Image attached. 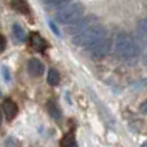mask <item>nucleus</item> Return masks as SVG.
<instances>
[{
	"label": "nucleus",
	"mask_w": 147,
	"mask_h": 147,
	"mask_svg": "<svg viewBox=\"0 0 147 147\" xmlns=\"http://www.w3.org/2000/svg\"><path fill=\"white\" fill-rule=\"evenodd\" d=\"M82 46L91 53L92 57L102 59L109 52L111 40L108 38L106 29L103 26L94 25L89 28Z\"/></svg>",
	"instance_id": "obj_1"
},
{
	"label": "nucleus",
	"mask_w": 147,
	"mask_h": 147,
	"mask_svg": "<svg viewBox=\"0 0 147 147\" xmlns=\"http://www.w3.org/2000/svg\"><path fill=\"white\" fill-rule=\"evenodd\" d=\"M115 48H116L117 55L124 60H133L139 56V46L125 31L117 33L115 38Z\"/></svg>",
	"instance_id": "obj_2"
},
{
	"label": "nucleus",
	"mask_w": 147,
	"mask_h": 147,
	"mask_svg": "<svg viewBox=\"0 0 147 147\" xmlns=\"http://www.w3.org/2000/svg\"><path fill=\"white\" fill-rule=\"evenodd\" d=\"M83 8L80 3H69L65 4L63 8H60L55 14V18L57 22L64 24V25H70V24L78 21L82 18Z\"/></svg>",
	"instance_id": "obj_3"
},
{
	"label": "nucleus",
	"mask_w": 147,
	"mask_h": 147,
	"mask_svg": "<svg viewBox=\"0 0 147 147\" xmlns=\"http://www.w3.org/2000/svg\"><path fill=\"white\" fill-rule=\"evenodd\" d=\"M89 21L87 18H80L78 21L70 24L68 31H69L70 36H72V40L74 45H83V40H85V35H86L87 30H89Z\"/></svg>",
	"instance_id": "obj_4"
},
{
	"label": "nucleus",
	"mask_w": 147,
	"mask_h": 147,
	"mask_svg": "<svg viewBox=\"0 0 147 147\" xmlns=\"http://www.w3.org/2000/svg\"><path fill=\"white\" fill-rule=\"evenodd\" d=\"M1 109H3V113L5 116V119L9 120V121L13 120L17 116V113H18V107H17V104L12 99H4L3 104H1Z\"/></svg>",
	"instance_id": "obj_5"
},
{
	"label": "nucleus",
	"mask_w": 147,
	"mask_h": 147,
	"mask_svg": "<svg viewBox=\"0 0 147 147\" xmlns=\"http://www.w3.org/2000/svg\"><path fill=\"white\" fill-rule=\"evenodd\" d=\"M45 65L40 60L33 57L28 61V73L31 77H40L43 73H45Z\"/></svg>",
	"instance_id": "obj_6"
},
{
	"label": "nucleus",
	"mask_w": 147,
	"mask_h": 147,
	"mask_svg": "<svg viewBox=\"0 0 147 147\" xmlns=\"http://www.w3.org/2000/svg\"><path fill=\"white\" fill-rule=\"evenodd\" d=\"M29 43H30L31 47H33L34 50H36V51H43L46 48V46H47L46 40L42 38V35L40 34H38V33H31L30 34Z\"/></svg>",
	"instance_id": "obj_7"
},
{
	"label": "nucleus",
	"mask_w": 147,
	"mask_h": 147,
	"mask_svg": "<svg viewBox=\"0 0 147 147\" xmlns=\"http://www.w3.org/2000/svg\"><path fill=\"white\" fill-rule=\"evenodd\" d=\"M11 7L21 14H29L30 9L25 0H11Z\"/></svg>",
	"instance_id": "obj_8"
},
{
	"label": "nucleus",
	"mask_w": 147,
	"mask_h": 147,
	"mask_svg": "<svg viewBox=\"0 0 147 147\" xmlns=\"http://www.w3.org/2000/svg\"><path fill=\"white\" fill-rule=\"evenodd\" d=\"M47 111L50 113V116L53 117V119H60L61 117V111L53 99H50L47 102Z\"/></svg>",
	"instance_id": "obj_9"
},
{
	"label": "nucleus",
	"mask_w": 147,
	"mask_h": 147,
	"mask_svg": "<svg viewBox=\"0 0 147 147\" xmlns=\"http://www.w3.org/2000/svg\"><path fill=\"white\" fill-rule=\"evenodd\" d=\"M47 82L50 86H57L59 82H60V74L56 69L51 68L47 73Z\"/></svg>",
	"instance_id": "obj_10"
},
{
	"label": "nucleus",
	"mask_w": 147,
	"mask_h": 147,
	"mask_svg": "<svg viewBox=\"0 0 147 147\" xmlns=\"http://www.w3.org/2000/svg\"><path fill=\"white\" fill-rule=\"evenodd\" d=\"M12 33H13V36L20 42V43H24L26 40V34L24 31V29L18 25V24H14L12 26Z\"/></svg>",
	"instance_id": "obj_11"
},
{
	"label": "nucleus",
	"mask_w": 147,
	"mask_h": 147,
	"mask_svg": "<svg viewBox=\"0 0 147 147\" xmlns=\"http://www.w3.org/2000/svg\"><path fill=\"white\" fill-rule=\"evenodd\" d=\"M60 147H76V138L73 133H68L63 137L60 142Z\"/></svg>",
	"instance_id": "obj_12"
},
{
	"label": "nucleus",
	"mask_w": 147,
	"mask_h": 147,
	"mask_svg": "<svg viewBox=\"0 0 147 147\" xmlns=\"http://www.w3.org/2000/svg\"><path fill=\"white\" fill-rule=\"evenodd\" d=\"M69 0H43V4H45L47 8H56V7H61L65 5Z\"/></svg>",
	"instance_id": "obj_13"
},
{
	"label": "nucleus",
	"mask_w": 147,
	"mask_h": 147,
	"mask_svg": "<svg viewBox=\"0 0 147 147\" xmlns=\"http://www.w3.org/2000/svg\"><path fill=\"white\" fill-rule=\"evenodd\" d=\"M138 30L147 35V18H141L138 21Z\"/></svg>",
	"instance_id": "obj_14"
},
{
	"label": "nucleus",
	"mask_w": 147,
	"mask_h": 147,
	"mask_svg": "<svg viewBox=\"0 0 147 147\" xmlns=\"http://www.w3.org/2000/svg\"><path fill=\"white\" fill-rule=\"evenodd\" d=\"M1 77H3V80L5 81V82H9L11 81V73H9V69L7 67H1Z\"/></svg>",
	"instance_id": "obj_15"
},
{
	"label": "nucleus",
	"mask_w": 147,
	"mask_h": 147,
	"mask_svg": "<svg viewBox=\"0 0 147 147\" xmlns=\"http://www.w3.org/2000/svg\"><path fill=\"white\" fill-rule=\"evenodd\" d=\"M5 45H7L5 36H4V35H0V50H1V51L5 50Z\"/></svg>",
	"instance_id": "obj_16"
},
{
	"label": "nucleus",
	"mask_w": 147,
	"mask_h": 147,
	"mask_svg": "<svg viewBox=\"0 0 147 147\" xmlns=\"http://www.w3.org/2000/svg\"><path fill=\"white\" fill-rule=\"evenodd\" d=\"M48 24H50V28H51V30H52L53 33L56 34V35H59V36H60V31H59V29L56 28V25H55V24H53L52 21H50V22H48Z\"/></svg>",
	"instance_id": "obj_17"
},
{
	"label": "nucleus",
	"mask_w": 147,
	"mask_h": 147,
	"mask_svg": "<svg viewBox=\"0 0 147 147\" xmlns=\"http://www.w3.org/2000/svg\"><path fill=\"white\" fill-rule=\"evenodd\" d=\"M139 108H141V112H142V113H147V99L144 100V102L141 103Z\"/></svg>",
	"instance_id": "obj_18"
},
{
	"label": "nucleus",
	"mask_w": 147,
	"mask_h": 147,
	"mask_svg": "<svg viewBox=\"0 0 147 147\" xmlns=\"http://www.w3.org/2000/svg\"><path fill=\"white\" fill-rule=\"evenodd\" d=\"M142 147H147V142H146V143H143V146H142Z\"/></svg>",
	"instance_id": "obj_19"
}]
</instances>
